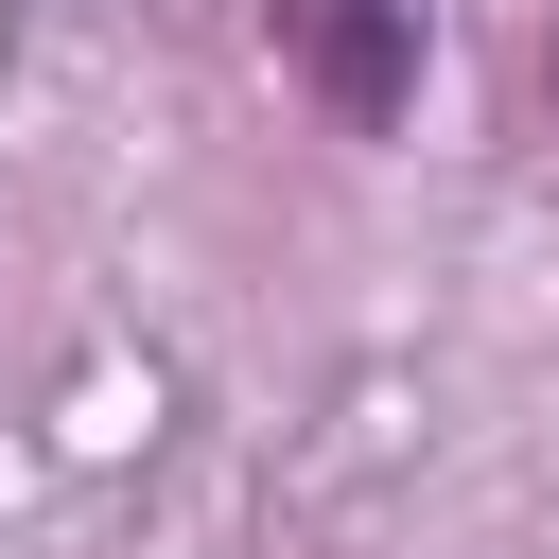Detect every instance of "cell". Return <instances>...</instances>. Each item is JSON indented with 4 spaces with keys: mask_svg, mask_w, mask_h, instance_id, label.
<instances>
[{
    "mask_svg": "<svg viewBox=\"0 0 559 559\" xmlns=\"http://www.w3.org/2000/svg\"><path fill=\"white\" fill-rule=\"evenodd\" d=\"M280 70L349 122V140H402L419 122V70H437V0H262Z\"/></svg>",
    "mask_w": 559,
    "mask_h": 559,
    "instance_id": "6da1fadb",
    "label": "cell"
},
{
    "mask_svg": "<svg viewBox=\"0 0 559 559\" xmlns=\"http://www.w3.org/2000/svg\"><path fill=\"white\" fill-rule=\"evenodd\" d=\"M542 87H559V35H542Z\"/></svg>",
    "mask_w": 559,
    "mask_h": 559,
    "instance_id": "7a4b0ae2",
    "label": "cell"
}]
</instances>
